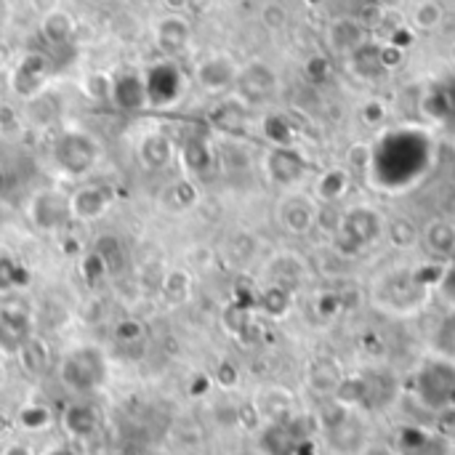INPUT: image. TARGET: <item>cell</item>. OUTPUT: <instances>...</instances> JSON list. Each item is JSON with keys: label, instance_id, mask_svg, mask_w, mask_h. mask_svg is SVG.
I'll list each match as a JSON object with an SVG mask.
<instances>
[{"label": "cell", "instance_id": "obj_1", "mask_svg": "<svg viewBox=\"0 0 455 455\" xmlns=\"http://www.w3.org/2000/svg\"><path fill=\"white\" fill-rule=\"evenodd\" d=\"M59 376H61V384L77 395L96 392L107 384V376H109L107 357L99 347H91V344L75 347L72 352L64 355Z\"/></svg>", "mask_w": 455, "mask_h": 455}, {"label": "cell", "instance_id": "obj_2", "mask_svg": "<svg viewBox=\"0 0 455 455\" xmlns=\"http://www.w3.org/2000/svg\"><path fill=\"white\" fill-rule=\"evenodd\" d=\"M51 160L61 176L83 179L93 171L99 160V144L85 131H64L51 147Z\"/></svg>", "mask_w": 455, "mask_h": 455}, {"label": "cell", "instance_id": "obj_3", "mask_svg": "<svg viewBox=\"0 0 455 455\" xmlns=\"http://www.w3.org/2000/svg\"><path fill=\"white\" fill-rule=\"evenodd\" d=\"M53 59L45 51H27L11 69L8 75V85L13 91V96H19L21 101H32L40 93H45V85L53 75Z\"/></svg>", "mask_w": 455, "mask_h": 455}, {"label": "cell", "instance_id": "obj_4", "mask_svg": "<svg viewBox=\"0 0 455 455\" xmlns=\"http://www.w3.org/2000/svg\"><path fill=\"white\" fill-rule=\"evenodd\" d=\"M141 75H144L149 107H155V109L173 107V104H179V99L184 96L187 77H184L181 67H179L173 59L155 61V64H152L147 72H141Z\"/></svg>", "mask_w": 455, "mask_h": 455}, {"label": "cell", "instance_id": "obj_5", "mask_svg": "<svg viewBox=\"0 0 455 455\" xmlns=\"http://www.w3.org/2000/svg\"><path fill=\"white\" fill-rule=\"evenodd\" d=\"M27 216H29V224L37 232H59L72 219L69 195L56 189V187L37 189L27 203Z\"/></svg>", "mask_w": 455, "mask_h": 455}, {"label": "cell", "instance_id": "obj_6", "mask_svg": "<svg viewBox=\"0 0 455 455\" xmlns=\"http://www.w3.org/2000/svg\"><path fill=\"white\" fill-rule=\"evenodd\" d=\"M419 400L427 408H445L455 397V365L451 363H435L419 376Z\"/></svg>", "mask_w": 455, "mask_h": 455}, {"label": "cell", "instance_id": "obj_7", "mask_svg": "<svg viewBox=\"0 0 455 455\" xmlns=\"http://www.w3.org/2000/svg\"><path fill=\"white\" fill-rule=\"evenodd\" d=\"M237 75H240V67L227 53H211V56L200 59L195 67V83L208 93H224V91L235 88Z\"/></svg>", "mask_w": 455, "mask_h": 455}, {"label": "cell", "instance_id": "obj_8", "mask_svg": "<svg viewBox=\"0 0 455 455\" xmlns=\"http://www.w3.org/2000/svg\"><path fill=\"white\" fill-rule=\"evenodd\" d=\"M235 88H237V96L243 99V104H261L277 91V75L269 64L251 61V64L240 67Z\"/></svg>", "mask_w": 455, "mask_h": 455}, {"label": "cell", "instance_id": "obj_9", "mask_svg": "<svg viewBox=\"0 0 455 455\" xmlns=\"http://www.w3.org/2000/svg\"><path fill=\"white\" fill-rule=\"evenodd\" d=\"M35 336L32 317L21 307L0 309V357H16L19 349Z\"/></svg>", "mask_w": 455, "mask_h": 455}, {"label": "cell", "instance_id": "obj_10", "mask_svg": "<svg viewBox=\"0 0 455 455\" xmlns=\"http://www.w3.org/2000/svg\"><path fill=\"white\" fill-rule=\"evenodd\" d=\"M320 221V208L307 195H291L280 203V224L288 235L304 237L309 235Z\"/></svg>", "mask_w": 455, "mask_h": 455}, {"label": "cell", "instance_id": "obj_11", "mask_svg": "<svg viewBox=\"0 0 455 455\" xmlns=\"http://www.w3.org/2000/svg\"><path fill=\"white\" fill-rule=\"evenodd\" d=\"M109 208H112V195L101 184H83L69 195V213L75 221L83 224L99 221L101 216H107Z\"/></svg>", "mask_w": 455, "mask_h": 455}, {"label": "cell", "instance_id": "obj_12", "mask_svg": "<svg viewBox=\"0 0 455 455\" xmlns=\"http://www.w3.org/2000/svg\"><path fill=\"white\" fill-rule=\"evenodd\" d=\"M109 104H115L120 112H141L149 107L147 101V85H144V75L141 72H120L112 77V96Z\"/></svg>", "mask_w": 455, "mask_h": 455}, {"label": "cell", "instance_id": "obj_13", "mask_svg": "<svg viewBox=\"0 0 455 455\" xmlns=\"http://www.w3.org/2000/svg\"><path fill=\"white\" fill-rule=\"evenodd\" d=\"M189 37H192V24H189V19L181 16V13H168V16H163V19L155 24V45H157L168 59L184 53L187 45H189Z\"/></svg>", "mask_w": 455, "mask_h": 455}, {"label": "cell", "instance_id": "obj_14", "mask_svg": "<svg viewBox=\"0 0 455 455\" xmlns=\"http://www.w3.org/2000/svg\"><path fill=\"white\" fill-rule=\"evenodd\" d=\"M176 155H179V152H176V144H173L171 136H165L163 131H149V133H144V139H141V144H139V163H141L147 171H152V173L171 168L173 160H176Z\"/></svg>", "mask_w": 455, "mask_h": 455}, {"label": "cell", "instance_id": "obj_15", "mask_svg": "<svg viewBox=\"0 0 455 455\" xmlns=\"http://www.w3.org/2000/svg\"><path fill=\"white\" fill-rule=\"evenodd\" d=\"M77 32V21L67 8H56L45 16H40V37L51 51L69 48Z\"/></svg>", "mask_w": 455, "mask_h": 455}, {"label": "cell", "instance_id": "obj_16", "mask_svg": "<svg viewBox=\"0 0 455 455\" xmlns=\"http://www.w3.org/2000/svg\"><path fill=\"white\" fill-rule=\"evenodd\" d=\"M179 163L184 165V171L189 173L187 179L192 176H205L213 171L216 165V155H213V147L208 144L205 136H189L181 147H179Z\"/></svg>", "mask_w": 455, "mask_h": 455}, {"label": "cell", "instance_id": "obj_17", "mask_svg": "<svg viewBox=\"0 0 455 455\" xmlns=\"http://www.w3.org/2000/svg\"><path fill=\"white\" fill-rule=\"evenodd\" d=\"M328 45L336 53H355L365 45V27L352 16H339L328 24Z\"/></svg>", "mask_w": 455, "mask_h": 455}, {"label": "cell", "instance_id": "obj_18", "mask_svg": "<svg viewBox=\"0 0 455 455\" xmlns=\"http://www.w3.org/2000/svg\"><path fill=\"white\" fill-rule=\"evenodd\" d=\"M99 411L91 403H72L61 413V427L72 440H88L99 429Z\"/></svg>", "mask_w": 455, "mask_h": 455}, {"label": "cell", "instance_id": "obj_19", "mask_svg": "<svg viewBox=\"0 0 455 455\" xmlns=\"http://www.w3.org/2000/svg\"><path fill=\"white\" fill-rule=\"evenodd\" d=\"M16 360L21 363L24 373H29V376H43V373L48 371V365H51V349H48V344H45L40 336H32V339L19 349Z\"/></svg>", "mask_w": 455, "mask_h": 455}, {"label": "cell", "instance_id": "obj_20", "mask_svg": "<svg viewBox=\"0 0 455 455\" xmlns=\"http://www.w3.org/2000/svg\"><path fill=\"white\" fill-rule=\"evenodd\" d=\"M91 251H93V253L107 264L109 275L123 272V267H125V261H128L125 245H123V240H120L117 235H101V237L93 243V248H91Z\"/></svg>", "mask_w": 455, "mask_h": 455}, {"label": "cell", "instance_id": "obj_21", "mask_svg": "<svg viewBox=\"0 0 455 455\" xmlns=\"http://www.w3.org/2000/svg\"><path fill=\"white\" fill-rule=\"evenodd\" d=\"M29 269L24 264H19L11 253H0V293H16L21 288L29 285Z\"/></svg>", "mask_w": 455, "mask_h": 455}, {"label": "cell", "instance_id": "obj_22", "mask_svg": "<svg viewBox=\"0 0 455 455\" xmlns=\"http://www.w3.org/2000/svg\"><path fill=\"white\" fill-rule=\"evenodd\" d=\"M445 21V5L440 0H419L411 11V24L419 32H435Z\"/></svg>", "mask_w": 455, "mask_h": 455}, {"label": "cell", "instance_id": "obj_23", "mask_svg": "<svg viewBox=\"0 0 455 455\" xmlns=\"http://www.w3.org/2000/svg\"><path fill=\"white\" fill-rule=\"evenodd\" d=\"M163 203L168 211H189L197 203V187L192 179H176L173 184H168V189L163 192Z\"/></svg>", "mask_w": 455, "mask_h": 455}, {"label": "cell", "instance_id": "obj_24", "mask_svg": "<svg viewBox=\"0 0 455 455\" xmlns=\"http://www.w3.org/2000/svg\"><path fill=\"white\" fill-rule=\"evenodd\" d=\"M349 189V173L344 168H333V171H325L315 187V195L325 203H336L347 195Z\"/></svg>", "mask_w": 455, "mask_h": 455}, {"label": "cell", "instance_id": "obj_25", "mask_svg": "<svg viewBox=\"0 0 455 455\" xmlns=\"http://www.w3.org/2000/svg\"><path fill=\"white\" fill-rule=\"evenodd\" d=\"M267 171L277 184H293L301 176V168H296V157L288 149H275L267 160Z\"/></svg>", "mask_w": 455, "mask_h": 455}, {"label": "cell", "instance_id": "obj_26", "mask_svg": "<svg viewBox=\"0 0 455 455\" xmlns=\"http://www.w3.org/2000/svg\"><path fill=\"white\" fill-rule=\"evenodd\" d=\"M427 245L437 256H453L455 253V227L448 221H432L427 229Z\"/></svg>", "mask_w": 455, "mask_h": 455}, {"label": "cell", "instance_id": "obj_27", "mask_svg": "<svg viewBox=\"0 0 455 455\" xmlns=\"http://www.w3.org/2000/svg\"><path fill=\"white\" fill-rule=\"evenodd\" d=\"M16 424H19L24 432H43V429H48V427L53 424V413H51V408L43 405V403H29V405H24V408L19 411Z\"/></svg>", "mask_w": 455, "mask_h": 455}, {"label": "cell", "instance_id": "obj_28", "mask_svg": "<svg viewBox=\"0 0 455 455\" xmlns=\"http://www.w3.org/2000/svg\"><path fill=\"white\" fill-rule=\"evenodd\" d=\"M189 288H192L189 275L184 269H171L165 275V283H163V299L168 304H184L189 296Z\"/></svg>", "mask_w": 455, "mask_h": 455}, {"label": "cell", "instance_id": "obj_29", "mask_svg": "<svg viewBox=\"0 0 455 455\" xmlns=\"http://www.w3.org/2000/svg\"><path fill=\"white\" fill-rule=\"evenodd\" d=\"M83 93L91 99V101H109V96H112V75H107V72H88L85 77H83Z\"/></svg>", "mask_w": 455, "mask_h": 455}, {"label": "cell", "instance_id": "obj_30", "mask_svg": "<svg viewBox=\"0 0 455 455\" xmlns=\"http://www.w3.org/2000/svg\"><path fill=\"white\" fill-rule=\"evenodd\" d=\"M147 339V325L136 317H125L115 325V341L120 347H139Z\"/></svg>", "mask_w": 455, "mask_h": 455}, {"label": "cell", "instance_id": "obj_31", "mask_svg": "<svg viewBox=\"0 0 455 455\" xmlns=\"http://www.w3.org/2000/svg\"><path fill=\"white\" fill-rule=\"evenodd\" d=\"M80 275H83V280H85L91 288H96V285H101V283L109 277V269H107V264H104L93 251H88V253L83 256V261H80Z\"/></svg>", "mask_w": 455, "mask_h": 455}, {"label": "cell", "instance_id": "obj_32", "mask_svg": "<svg viewBox=\"0 0 455 455\" xmlns=\"http://www.w3.org/2000/svg\"><path fill=\"white\" fill-rule=\"evenodd\" d=\"M261 21H264L267 29H275L277 32V29H283L288 24V11L280 3H267L261 8Z\"/></svg>", "mask_w": 455, "mask_h": 455}, {"label": "cell", "instance_id": "obj_33", "mask_svg": "<svg viewBox=\"0 0 455 455\" xmlns=\"http://www.w3.org/2000/svg\"><path fill=\"white\" fill-rule=\"evenodd\" d=\"M29 5H32V11H35L37 16H45V13H51V11L61 8V0H29Z\"/></svg>", "mask_w": 455, "mask_h": 455}, {"label": "cell", "instance_id": "obj_34", "mask_svg": "<svg viewBox=\"0 0 455 455\" xmlns=\"http://www.w3.org/2000/svg\"><path fill=\"white\" fill-rule=\"evenodd\" d=\"M0 455H35V453H32V448H29V445H24V443H5V445L0 448Z\"/></svg>", "mask_w": 455, "mask_h": 455}, {"label": "cell", "instance_id": "obj_35", "mask_svg": "<svg viewBox=\"0 0 455 455\" xmlns=\"http://www.w3.org/2000/svg\"><path fill=\"white\" fill-rule=\"evenodd\" d=\"M357 455H397L389 445H384V443H368L363 451Z\"/></svg>", "mask_w": 455, "mask_h": 455}, {"label": "cell", "instance_id": "obj_36", "mask_svg": "<svg viewBox=\"0 0 455 455\" xmlns=\"http://www.w3.org/2000/svg\"><path fill=\"white\" fill-rule=\"evenodd\" d=\"M43 455H80L75 448H69V445H53V448H48Z\"/></svg>", "mask_w": 455, "mask_h": 455}, {"label": "cell", "instance_id": "obj_37", "mask_svg": "<svg viewBox=\"0 0 455 455\" xmlns=\"http://www.w3.org/2000/svg\"><path fill=\"white\" fill-rule=\"evenodd\" d=\"M11 427H13V421L8 419V413L0 411V437H5V435L11 432Z\"/></svg>", "mask_w": 455, "mask_h": 455}, {"label": "cell", "instance_id": "obj_38", "mask_svg": "<svg viewBox=\"0 0 455 455\" xmlns=\"http://www.w3.org/2000/svg\"><path fill=\"white\" fill-rule=\"evenodd\" d=\"M187 8H192V11H205V8H208V0H187Z\"/></svg>", "mask_w": 455, "mask_h": 455}, {"label": "cell", "instance_id": "obj_39", "mask_svg": "<svg viewBox=\"0 0 455 455\" xmlns=\"http://www.w3.org/2000/svg\"><path fill=\"white\" fill-rule=\"evenodd\" d=\"M5 189H8V171L0 165V195H3Z\"/></svg>", "mask_w": 455, "mask_h": 455}, {"label": "cell", "instance_id": "obj_40", "mask_svg": "<svg viewBox=\"0 0 455 455\" xmlns=\"http://www.w3.org/2000/svg\"><path fill=\"white\" fill-rule=\"evenodd\" d=\"M381 3V8H395V5H400L403 0H379Z\"/></svg>", "mask_w": 455, "mask_h": 455}, {"label": "cell", "instance_id": "obj_41", "mask_svg": "<svg viewBox=\"0 0 455 455\" xmlns=\"http://www.w3.org/2000/svg\"><path fill=\"white\" fill-rule=\"evenodd\" d=\"M448 56H451V61H453V64H455V40H453V43H451V51H448Z\"/></svg>", "mask_w": 455, "mask_h": 455}, {"label": "cell", "instance_id": "obj_42", "mask_svg": "<svg viewBox=\"0 0 455 455\" xmlns=\"http://www.w3.org/2000/svg\"><path fill=\"white\" fill-rule=\"evenodd\" d=\"M3 384H5V371H3V365H0V389H3Z\"/></svg>", "mask_w": 455, "mask_h": 455}, {"label": "cell", "instance_id": "obj_43", "mask_svg": "<svg viewBox=\"0 0 455 455\" xmlns=\"http://www.w3.org/2000/svg\"><path fill=\"white\" fill-rule=\"evenodd\" d=\"M304 3H309V5H317V3H323V0H304Z\"/></svg>", "mask_w": 455, "mask_h": 455}, {"label": "cell", "instance_id": "obj_44", "mask_svg": "<svg viewBox=\"0 0 455 455\" xmlns=\"http://www.w3.org/2000/svg\"><path fill=\"white\" fill-rule=\"evenodd\" d=\"M240 455H253V453H240Z\"/></svg>", "mask_w": 455, "mask_h": 455}]
</instances>
